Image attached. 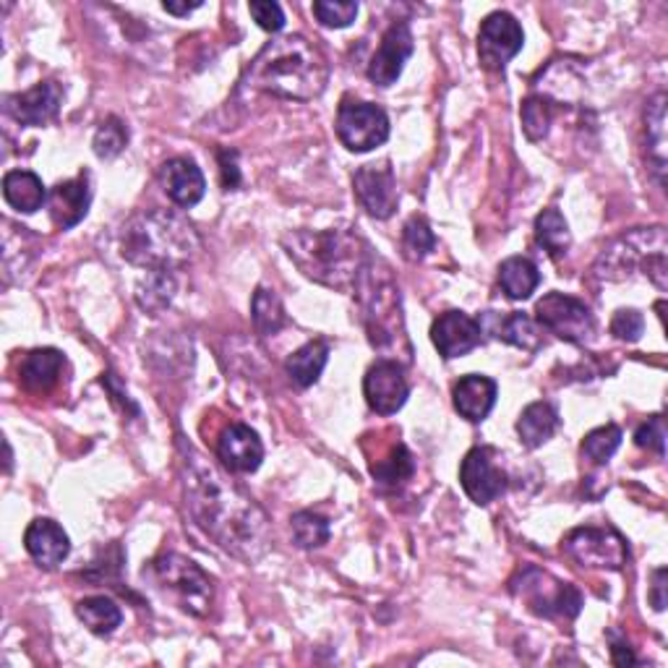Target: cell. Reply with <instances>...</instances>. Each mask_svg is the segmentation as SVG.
<instances>
[{
	"label": "cell",
	"mask_w": 668,
	"mask_h": 668,
	"mask_svg": "<svg viewBox=\"0 0 668 668\" xmlns=\"http://www.w3.org/2000/svg\"><path fill=\"white\" fill-rule=\"evenodd\" d=\"M619 447H622V428L608 424V426L593 428V431L583 439V457L585 460H591L593 465H606Z\"/></svg>",
	"instance_id": "cell-38"
},
{
	"label": "cell",
	"mask_w": 668,
	"mask_h": 668,
	"mask_svg": "<svg viewBox=\"0 0 668 668\" xmlns=\"http://www.w3.org/2000/svg\"><path fill=\"white\" fill-rule=\"evenodd\" d=\"M635 441H637V447L653 449V452H658L660 457H664V452H666V426H664V418L653 416L648 420V424H643L640 428H637Z\"/></svg>",
	"instance_id": "cell-43"
},
{
	"label": "cell",
	"mask_w": 668,
	"mask_h": 668,
	"mask_svg": "<svg viewBox=\"0 0 668 668\" xmlns=\"http://www.w3.org/2000/svg\"><path fill=\"white\" fill-rule=\"evenodd\" d=\"M326 361H330V343H326V340H311V343L303 345L301 351L290 355L285 363V372L295 387L306 389V387H314L319 382Z\"/></svg>",
	"instance_id": "cell-28"
},
{
	"label": "cell",
	"mask_w": 668,
	"mask_h": 668,
	"mask_svg": "<svg viewBox=\"0 0 668 668\" xmlns=\"http://www.w3.org/2000/svg\"><path fill=\"white\" fill-rule=\"evenodd\" d=\"M437 249V236L424 217H410L403 228V253L408 261H424Z\"/></svg>",
	"instance_id": "cell-39"
},
{
	"label": "cell",
	"mask_w": 668,
	"mask_h": 668,
	"mask_svg": "<svg viewBox=\"0 0 668 668\" xmlns=\"http://www.w3.org/2000/svg\"><path fill=\"white\" fill-rule=\"evenodd\" d=\"M24 546L29 556L38 562L42 570H55L69 556L71 541L65 530L53 520H34L24 533Z\"/></svg>",
	"instance_id": "cell-22"
},
{
	"label": "cell",
	"mask_w": 668,
	"mask_h": 668,
	"mask_svg": "<svg viewBox=\"0 0 668 668\" xmlns=\"http://www.w3.org/2000/svg\"><path fill=\"white\" fill-rule=\"evenodd\" d=\"M128 144V128L123 126L121 118H107L100 123L97 134H94V155L100 159H113L118 157Z\"/></svg>",
	"instance_id": "cell-40"
},
{
	"label": "cell",
	"mask_w": 668,
	"mask_h": 668,
	"mask_svg": "<svg viewBox=\"0 0 668 668\" xmlns=\"http://www.w3.org/2000/svg\"><path fill=\"white\" fill-rule=\"evenodd\" d=\"M413 32L405 21H395L387 32H384L382 45L376 50L372 58V65H368V79L379 86H392L403 74L405 63L413 55Z\"/></svg>",
	"instance_id": "cell-16"
},
{
	"label": "cell",
	"mask_w": 668,
	"mask_h": 668,
	"mask_svg": "<svg viewBox=\"0 0 668 668\" xmlns=\"http://www.w3.org/2000/svg\"><path fill=\"white\" fill-rule=\"evenodd\" d=\"M499 285L512 301H528L541 285V272L528 257H510L499 267Z\"/></svg>",
	"instance_id": "cell-29"
},
{
	"label": "cell",
	"mask_w": 668,
	"mask_h": 668,
	"mask_svg": "<svg viewBox=\"0 0 668 668\" xmlns=\"http://www.w3.org/2000/svg\"><path fill=\"white\" fill-rule=\"evenodd\" d=\"M460 483L470 501L478 507H489L491 501H497L507 489L504 470L497 465L493 449L476 447L465 455L460 468Z\"/></svg>",
	"instance_id": "cell-13"
},
{
	"label": "cell",
	"mask_w": 668,
	"mask_h": 668,
	"mask_svg": "<svg viewBox=\"0 0 668 668\" xmlns=\"http://www.w3.org/2000/svg\"><path fill=\"white\" fill-rule=\"evenodd\" d=\"M3 196L6 201L21 215H34L48 201L45 184L40 176L29 170H11L3 178Z\"/></svg>",
	"instance_id": "cell-25"
},
{
	"label": "cell",
	"mask_w": 668,
	"mask_h": 668,
	"mask_svg": "<svg viewBox=\"0 0 668 668\" xmlns=\"http://www.w3.org/2000/svg\"><path fill=\"white\" fill-rule=\"evenodd\" d=\"M520 118L528 139L543 142L549 136L551 121H554V100H549L546 94H530L525 103H522Z\"/></svg>",
	"instance_id": "cell-36"
},
{
	"label": "cell",
	"mask_w": 668,
	"mask_h": 668,
	"mask_svg": "<svg viewBox=\"0 0 668 668\" xmlns=\"http://www.w3.org/2000/svg\"><path fill=\"white\" fill-rule=\"evenodd\" d=\"M76 616L84 622V627L90 629L92 635L100 637L113 635L123 622L121 606L115 604L113 598H107V595H92V598L79 601Z\"/></svg>",
	"instance_id": "cell-31"
},
{
	"label": "cell",
	"mask_w": 668,
	"mask_h": 668,
	"mask_svg": "<svg viewBox=\"0 0 668 668\" xmlns=\"http://www.w3.org/2000/svg\"><path fill=\"white\" fill-rule=\"evenodd\" d=\"M666 566H660V570L653 572V591H650V604L656 612H664L666 608Z\"/></svg>",
	"instance_id": "cell-46"
},
{
	"label": "cell",
	"mask_w": 668,
	"mask_h": 668,
	"mask_svg": "<svg viewBox=\"0 0 668 668\" xmlns=\"http://www.w3.org/2000/svg\"><path fill=\"white\" fill-rule=\"evenodd\" d=\"M330 82V63L303 34L267 42L246 65L243 86L282 100H314Z\"/></svg>",
	"instance_id": "cell-2"
},
{
	"label": "cell",
	"mask_w": 668,
	"mask_h": 668,
	"mask_svg": "<svg viewBox=\"0 0 668 668\" xmlns=\"http://www.w3.org/2000/svg\"><path fill=\"white\" fill-rule=\"evenodd\" d=\"M510 591L530 614L541 616V619H575L583 608V595L575 585L562 583L539 566H525L518 572Z\"/></svg>",
	"instance_id": "cell-8"
},
{
	"label": "cell",
	"mask_w": 668,
	"mask_h": 668,
	"mask_svg": "<svg viewBox=\"0 0 668 668\" xmlns=\"http://www.w3.org/2000/svg\"><path fill=\"white\" fill-rule=\"evenodd\" d=\"M163 9L173 17H188V13L201 9V0H194V3H176V0H165Z\"/></svg>",
	"instance_id": "cell-49"
},
{
	"label": "cell",
	"mask_w": 668,
	"mask_h": 668,
	"mask_svg": "<svg viewBox=\"0 0 668 668\" xmlns=\"http://www.w3.org/2000/svg\"><path fill=\"white\" fill-rule=\"evenodd\" d=\"M413 473H416V460H413L410 449L405 447L403 441H395L382 460L372 462L374 481L382 486H389V489H397V486L410 481Z\"/></svg>",
	"instance_id": "cell-32"
},
{
	"label": "cell",
	"mask_w": 668,
	"mask_h": 668,
	"mask_svg": "<svg viewBox=\"0 0 668 668\" xmlns=\"http://www.w3.org/2000/svg\"><path fill=\"white\" fill-rule=\"evenodd\" d=\"M220 159V173H222V186L225 191H236L241 186V167H238V152L236 149H220L217 152Z\"/></svg>",
	"instance_id": "cell-45"
},
{
	"label": "cell",
	"mask_w": 668,
	"mask_h": 668,
	"mask_svg": "<svg viewBox=\"0 0 668 668\" xmlns=\"http://www.w3.org/2000/svg\"><path fill=\"white\" fill-rule=\"evenodd\" d=\"M103 384H105L107 389H111V395H113L115 399H118V403L123 405V408H131V410H134V416H136V413H139V408H136V405L131 403L128 392H123V389H121V384H118V379H115V374L107 372V374L103 376Z\"/></svg>",
	"instance_id": "cell-48"
},
{
	"label": "cell",
	"mask_w": 668,
	"mask_h": 668,
	"mask_svg": "<svg viewBox=\"0 0 668 668\" xmlns=\"http://www.w3.org/2000/svg\"><path fill=\"white\" fill-rule=\"evenodd\" d=\"M562 551L585 570L619 572L627 564V541L614 528H575L562 541Z\"/></svg>",
	"instance_id": "cell-9"
},
{
	"label": "cell",
	"mask_w": 668,
	"mask_h": 668,
	"mask_svg": "<svg viewBox=\"0 0 668 668\" xmlns=\"http://www.w3.org/2000/svg\"><path fill=\"white\" fill-rule=\"evenodd\" d=\"M645 330V319L640 311L635 309H622L616 311L612 319V334L622 343H637Z\"/></svg>",
	"instance_id": "cell-42"
},
{
	"label": "cell",
	"mask_w": 668,
	"mask_h": 668,
	"mask_svg": "<svg viewBox=\"0 0 668 668\" xmlns=\"http://www.w3.org/2000/svg\"><path fill=\"white\" fill-rule=\"evenodd\" d=\"M535 241L554 259L564 257V253L570 251V225H566L564 215L559 212V209H543V212L535 217Z\"/></svg>",
	"instance_id": "cell-34"
},
{
	"label": "cell",
	"mask_w": 668,
	"mask_h": 668,
	"mask_svg": "<svg viewBox=\"0 0 668 668\" xmlns=\"http://www.w3.org/2000/svg\"><path fill=\"white\" fill-rule=\"evenodd\" d=\"M290 530H293V539L301 549H322L330 541V522L316 512H295L290 520Z\"/></svg>",
	"instance_id": "cell-37"
},
{
	"label": "cell",
	"mask_w": 668,
	"mask_h": 668,
	"mask_svg": "<svg viewBox=\"0 0 668 668\" xmlns=\"http://www.w3.org/2000/svg\"><path fill=\"white\" fill-rule=\"evenodd\" d=\"M149 577L191 616H207L215 604V583L194 559L163 554L149 564Z\"/></svg>",
	"instance_id": "cell-7"
},
{
	"label": "cell",
	"mask_w": 668,
	"mask_h": 668,
	"mask_svg": "<svg viewBox=\"0 0 668 668\" xmlns=\"http://www.w3.org/2000/svg\"><path fill=\"white\" fill-rule=\"evenodd\" d=\"M363 395H366L368 408L379 416H395V413L408 403L410 387L405 379L403 366L395 361H376L363 379Z\"/></svg>",
	"instance_id": "cell-14"
},
{
	"label": "cell",
	"mask_w": 668,
	"mask_h": 668,
	"mask_svg": "<svg viewBox=\"0 0 668 668\" xmlns=\"http://www.w3.org/2000/svg\"><path fill=\"white\" fill-rule=\"evenodd\" d=\"M249 11L253 21L261 29H267V32H280L282 27H285V13H282V9L278 3H272V0H253V3H249Z\"/></svg>",
	"instance_id": "cell-44"
},
{
	"label": "cell",
	"mask_w": 668,
	"mask_h": 668,
	"mask_svg": "<svg viewBox=\"0 0 668 668\" xmlns=\"http://www.w3.org/2000/svg\"><path fill=\"white\" fill-rule=\"evenodd\" d=\"M180 473L188 514L217 546L243 562H257L267 554L272 543L270 520L257 501L246 497L191 447L184 449Z\"/></svg>",
	"instance_id": "cell-1"
},
{
	"label": "cell",
	"mask_w": 668,
	"mask_h": 668,
	"mask_svg": "<svg viewBox=\"0 0 668 668\" xmlns=\"http://www.w3.org/2000/svg\"><path fill=\"white\" fill-rule=\"evenodd\" d=\"M63 105V86L58 82H40L32 90L9 97V113L21 126L40 128L58 118Z\"/></svg>",
	"instance_id": "cell-18"
},
{
	"label": "cell",
	"mask_w": 668,
	"mask_h": 668,
	"mask_svg": "<svg viewBox=\"0 0 668 668\" xmlns=\"http://www.w3.org/2000/svg\"><path fill=\"white\" fill-rule=\"evenodd\" d=\"M491 322V332L497 334L499 340L510 343L514 347H522V351H535L541 343V334L535 330V322L528 314H520V311H512V314L499 316V314H489Z\"/></svg>",
	"instance_id": "cell-33"
},
{
	"label": "cell",
	"mask_w": 668,
	"mask_h": 668,
	"mask_svg": "<svg viewBox=\"0 0 668 668\" xmlns=\"http://www.w3.org/2000/svg\"><path fill=\"white\" fill-rule=\"evenodd\" d=\"M90 201H92L90 178L79 176L71 180H61V184H58L48 196L50 217H53V222L61 230H71L84 220L86 212H90Z\"/></svg>",
	"instance_id": "cell-21"
},
{
	"label": "cell",
	"mask_w": 668,
	"mask_h": 668,
	"mask_svg": "<svg viewBox=\"0 0 668 668\" xmlns=\"http://www.w3.org/2000/svg\"><path fill=\"white\" fill-rule=\"evenodd\" d=\"M525 45V34L512 13L493 11L478 29V58L483 69L501 71Z\"/></svg>",
	"instance_id": "cell-12"
},
{
	"label": "cell",
	"mask_w": 668,
	"mask_h": 668,
	"mask_svg": "<svg viewBox=\"0 0 668 668\" xmlns=\"http://www.w3.org/2000/svg\"><path fill=\"white\" fill-rule=\"evenodd\" d=\"M612 660H614V666H635L637 656L632 653L627 640H614L612 643Z\"/></svg>",
	"instance_id": "cell-47"
},
{
	"label": "cell",
	"mask_w": 668,
	"mask_h": 668,
	"mask_svg": "<svg viewBox=\"0 0 668 668\" xmlns=\"http://www.w3.org/2000/svg\"><path fill=\"white\" fill-rule=\"evenodd\" d=\"M535 319H539L543 330L575 345H585L595 332V319L591 309L583 301H577V298L564 293L543 295L539 306H535Z\"/></svg>",
	"instance_id": "cell-11"
},
{
	"label": "cell",
	"mask_w": 668,
	"mask_h": 668,
	"mask_svg": "<svg viewBox=\"0 0 668 668\" xmlns=\"http://www.w3.org/2000/svg\"><path fill=\"white\" fill-rule=\"evenodd\" d=\"M431 340L441 358L452 361L473 353L483 340V326L462 311H447L431 326Z\"/></svg>",
	"instance_id": "cell-17"
},
{
	"label": "cell",
	"mask_w": 668,
	"mask_h": 668,
	"mask_svg": "<svg viewBox=\"0 0 668 668\" xmlns=\"http://www.w3.org/2000/svg\"><path fill=\"white\" fill-rule=\"evenodd\" d=\"M251 316L261 337H272V334H278L282 326L288 324V314L285 309H282V301L270 288H257L251 301Z\"/></svg>",
	"instance_id": "cell-35"
},
{
	"label": "cell",
	"mask_w": 668,
	"mask_h": 668,
	"mask_svg": "<svg viewBox=\"0 0 668 668\" xmlns=\"http://www.w3.org/2000/svg\"><path fill=\"white\" fill-rule=\"evenodd\" d=\"M282 249L309 280L334 290L353 288L372 253L351 228L290 230L282 236Z\"/></svg>",
	"instance_id": "cell-3"
},
{
	"label": "cell",
	"mask_w": 668,
	"mask_h": 668,
	"mask_svg": "<svg viewBox=\"0 0 668 668\" xmlns=\"http://www.w3.org/2000/svg\"><path fill=\"white\" fill-rule=\"evenodd\" d=\"M176 274L170 270H152L147 272V278L139 282V288H136V303H139L142 311H147L149 316H157L170 306L173 298H176Z\"/></svg>",
	"instance_id": "cell-30"
},
{
	"label": "cell",
	"mask_w": 668,
	"mask_h": 668,
	"mask_svg": "<svg viewBox=\"0 0 668 668\" xmlns=\"http://www.w3.org/2000/svg\"><path fill=\"white\" fill-rule=\"evenodd\" d=\"M334 128H337V139L343 142V147L355 152V155L382 147L389 139L387 113L372 103L345 100L337 111Z\"/></svg>",
	"instance_id": "cell-10"
},
{
	"label": "cell",
	"mask_w": 668,
	"mask_h": 668,
	"mask_svg": "<svg viewBox=\"0 0 668 668\" xmlns=\"http://www.w3.org/2000/svg\"><path fill=\"white\" fill-rule=\"evenodd\" d=\"M666 92L653 94L645 107V142H648V165L653 170V178L658 180V186H666Z\"/></svg>",
	"instance_id": "cell-24"
},
{
	"label": "cell",
	"mask_w": 668,
	"mask_h": 668,
	"mask_svg": "<svg viewBox=\"0 0 668 668\" xmlns=\"http://www.w3.org/2000/svg\"><path fill=\"white\" fill-rule=\"evenodd\" d=\"M353 288L361 303V319L363 326H366L368 343L387 361H395L399 366L410 363L413 347L408 330H405L403 298H399L392 267L376 253H368Z\"/></svg>",
	"instance_id": "cell-4"
},
{
	"label": "cell",
	"mask_w": 668,
	"mask_h": 668,
	"mask_svg": "<svg viewBox=\"0 0 668 668\" xmlns=\"http://www.w3.org/2000/svg\"><path fill=\"white\" fill-rule=\"evenodd\" d=\"M595 278L606 282L629 280L632 274L643 272L656 282L658 290L668 288V238L666 228H635L622 232L612 243L604 246L601 257L593 267Z\"/></svg>",
	"instance_id": "cell-6"
},
{
	"label": "cell",
	"mask_w": 668,
	"mask_h": 668,
	"mask_svg": "<svg viewBox=\"0 0 668 668\" xmlns=\"http://www.w3.org/2000/svg\"><path fill=\"white\" fill-rule=\"evenodd\" d=\"M314 17L326 29H345L358 17V3H353V0H316Z\"/></svg>",
	"instance_id": "cell-41"
},
{
	"label": "cell",
	"mask_w": 668,
	"mask_h": 668,
	"mask_svg": "<svg viewBox=\"0 0 668 668\" xmlns=\"http://www.w3.org/2000/svg\"><path fill=\"white\" fill-rule=\"evenodd\" d=\"M63 366V353L53 351V347H40L21 361V382L29 392H48L61 379Z\"/></svg>",
	"instance_id": "cell-26"
},
{
	"label": "cell",
	"mask_w": 668,
	"mask_h": 668,
	"mask_svg": "<svg viewBox=\"0 0 668 668\" xmlns=\"http://www.w3.org/2000/svg\"><path fill=\"white\" fill-rule=\"evenodd\" d=\"M217 457L230 473H253L264 460V445L253 428L232 424L217 439Z\"/></svg>",
	"instance_id": "cell-19"
},
{
	"label": "cell",
	"mask_w": 668,
	"mask_h": 668,
	"mask_svg": "<svg viewBox=\"0 0 668 668\" xmlns=\"http://www.w3.org/2000/svg\"><path fill=\"white\" fill-rule=\"evenodd\" d=\"M497 395H499L497 382L489 379V376H481V374L462 376V379L455 384V392H452L455 410L460 413L465 420H470V424H481V420L489 418L493 405H497Z\"/></svg>",
	"instance_id": "cell-23"
},
{
	"label": "cell",
	"mask_w": 668,
	"mask_h": 668,
	"mask_svg": "<svg viewBox=\"0 0 668 668\" xmlns=\"http://www.w3.org/2000/svg\"><path fill=\"white\" fill-rule=\"evenodd\" d=\"M355 199L361 207L376 220H389L397 209V180L392 167L384 165H363L353 178Z\"/></svg>",
	"instance_id": "cell-15"
},
{
	"label": "cell",
	"mask_w": 668,
	"mask_h": 668,
	"mask_svg": "<svg viewBox=\"0 0 668 668\" xmlns=\"http://www.w3.org/2000/svg\"><path fill=\"white\" fill-rule=\"evenodd\" d=\"M201 251L199 232L186 217L167 209L139 212L123 225L121 253L144 270H170L191 264Z\"/></svg>",
	"instance_id": "cell-5"
},
{
	"label": "cell",
	"mask_w": 668,
	"mask_h": 668,
	"mask_svg": "<svg viewBox=\"0 0 668 668\" xmlns=\"http://www.w3.org/2000/svg\"><path fill=\"white\" fill-rule=\"evenodd\" d=\"M159 184H163L165 194L176 201L178 207H196L207 194V180L205 173L196 167L194 159L186 157H176L167 159V163L159 167Z\"/></svg>",
	"instance_id": "cell-20"
},
{
	"label": "cell",
	"mask_w": 668,
	"mask_h": 668,
	"mask_svg": "<svg viewBox=\"0 0 668 668\" xmlns=\"http://www.w3.org/2000/svg\"><path fill=\"white\" fill-rule=\"evenodd\" d=\"M559 413L551 403H533L520 413L518 434L528 449H539L559 431Z\"/></svg>",
	"instance_id": "cell-27"
}]
</instances>
